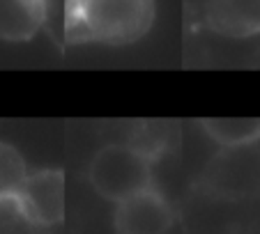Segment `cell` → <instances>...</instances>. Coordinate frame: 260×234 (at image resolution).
<instances>
[{
	"label": "cell",
	"instance_id": "1",
	"mask_svg": "<svg viewBox=\"0 0 260 234\" xmlns=\"http://www.w3.org/2000/svg\"><path fill=\"white\" fill-rule=\"evenodd\" d=\"M154 16V0H67V32L83 42L134 44L152 28Z\"/></svg>",
	"mask_w": 260,
	"mask_h": 234
},
{
	"label": "cell",
	"instance_id": "2",
	"mask_svg": "<svg viewBox=\"0 0 260 234\" xmlns=\"http://www.w3.org/2000/svg\"><path fill=\"white\" fill-rule=\"evenodd\" d=\"M88 179L104 200L118 205L129 195L152 186V159L141 147L113 142L92 156Z\"/></svg>",
	"mask_w": 260,
	"mask_h": 234
},
{
	"label": "cell",
	"instance_id": "9",
	"mask_svg": "<svg viewBox=\"0 0 260 234\" xmlns=\"http://www.w3.org/2000/svg\"><path fill=\"white\" fill-rule=\"evenodd\" d=\"M28 179L25 159L14 145L0 140V198H14Z\"/></svg>",
	"mask_w": 260,
	"mask_h": 234
},
{
	"label": "cell",
	"instance_id": "10",
	"mask_svg": "<svg viewBox=\"0 0 260 234\" xmlns=\"http://www.w3.org/2000/svg\"><path fill=\"white\" fill-rule=\"evenodd\" d=\"M23 229H30V223L19 205V198H0V234H16Z\"/></svg>",
	"mask_w": 260,
	"mask_h": 234
},
{
	"label": "cell",
	"instance_id": "8",
	"mask_svg": "<svg viewBox=\"0 0 260 234\" xmlns=\"http://www.w3.org/2000/svg\"><path fill=\"white\" fill-rule=\"evenodd\" d=\"M201 129L219 147H237L260 138V117H205Z\"/></svg>",
	"mask_w": 260,
	"mask_h": 234
},
{
	"label": "cell",
	"instance_id": "6",
	"mask_svg": "<svg viewBox=\"0 0 260 234\" xmlns=\"http://www.w3.org/2000/svg\"><path fill=\"white\" fill-rule=\"evenodd\" d=\"M205 21L223 37H253L260 34V0H207Z\"/></svg>",
	"mask_w": 260,
	"mask_h": 234
},
{
	"label": "cell",
	"instance_id": "3",
	"mask_svg": "<svg viewBox=\"0 0 260 234\" xmlns=\"http://www.w3.org/2000/svg\"><path fill=\"white\" fill-rule=\"evenodd\" d=\"M201 186L221 200H260V138L246 145L221 147L203 170Z\"/></svg>",
	"mask_w": 260,
	"mask_h": 234
},
{
	"label": "cell",
	"instance_id": "4",
	"mask_svg": "<svg viewBox=\"0 0 260 234\" xmlns=\"http://www.w3.org/2000/svg\"><path fill=\"white\" fill-rule=\"evenodd\" d=\"M16 198L30 227H55L64 220V172L58 168L32 172Z\"/></svg>",
	"mask_w": 260,
	"mask_h": 234
},
{
	"label": "cell",
	"instance_id": "5",
	"mask_svg": "<svg viewBox=\"0 0 260 234\" xmlns=\"http://www.w3.org/2000/svg\"><path fill=\"white\" fill-rule=\"evenodd\" d=\"M175 223V211L154 186L138 190L115 205L113 227L120 234H164Z\"/></svg>",
	"mask_w": 260,
	"mask_h": 234
},
{
	"label": "cell",
	"instance_id": "7",
	"mask_svg": "<svg viewBox=\"0 0 260 234\" xmlns=\"http://www.w3.org/2000/svg\"><path fill=\"white\" fill-rule=\"evenodd\" d=\"M46 0H0V42H30L46 23Z\"/></svg>",
	"mask_w": 260,
	"mask_h": 234
}]
</instances>
